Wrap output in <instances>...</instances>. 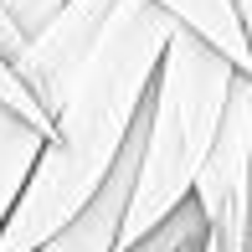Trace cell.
<instances>
[{
	"label": "cell",
	"instance_id": "1",
	"mask_svg": "<svg viewBox=\"0 0 252 252\" xmlns=\"http://www.w3.org/2000/svg\"><path fill=\"white\" fill-rule=\"evenodd\" d=\"M180 21L155 0H119L98 47L77 67L67 98L57 103L36 170L21 190L10 221L0 226V252H36L62 221H72L113 175L144 103L159 57Z\"/></svg>",
	"mask_w": 252,
	"mask_h": 252
},
{
	"label": "cell",
	"instance_id": "2",
	"mask_svg": "<svg viewBox=\"0 0 252 252\" xmlns=\"http://www.w3.org/2000/svg\"><path fill=\"white\" fill-rule=\"evenodd\" d=\"M237 77H242V67L221 47H211L190 26L170 31V47L159 57L150 103H144V150H139V175H134L119 247L144 237L175 206L196 196L201 165L221 134Z\"/></svg>",
	"mask_w": 252,
	"mask_h": 252
},
{
	"label": "cell",
	"instance_id": "3",
	"mask_svg": "<svg viewBox=\"0 0 252 252\" xmlns=\"http://www.w3.org/2000/svg\"><path fill=\"white\" fill-rule=\"evenodd\" d=\"M196 201L206 211V232L216 252H252L247 221H252V72L237 77L232 103H226L221 134L201 165Z\"/></svg>",
	"mask_w": 252,
	"mask_h": 252
},
{
	"label": "cell",
	"instance_id": "4",
	"mask_svg": "<svg viewBox=\"0 0 252 252\" xmlns=\"http://www.w3.org/2000/svg\"><path fill=\"white\" fill-rule=\"evenodd\" d=\"M113 5H119V0H67L47 26L26 41V52L16 57L21 83L36 93V103L52 113V119H57V103L67 98V88H72L77 67H83L88 52L98 47Z\"/></svg>",
	"mask_w": 252,
	"mask_h": 252
},
{
	"label": "cell",
	"instance_id": "5",
	"mask_svg": "<svg viewBox=\"0 0 252 252\" xmlns=\"http://www.w3.org/2000/svg\"><path fill=\"white\" fill-rule=\"evenodd\" d=\"M139 150H144V113H139V124H134L129 144H124L119 165H113V175L103 180V190L72 216V221L57 226L36 252H119L129 196H134V175H139Z\"/></svg>",
	"mask_w": 252,
	"mask_h": 252
},
{
	"label": "cell",
	"instance_id": "6",
	"mask_svg": "<svg viewBox=\"0 0 252 252\" xmlns=\"http://www.w3.org/2000/svg\"><path fill=\"white\" fill-rule=\"evenodd\" d=\"M41 150H47V129L31 124L26 113H16L10 103H0V226L10 221Z\"/></svg>",
	"mask_w": 252,
	"mask_h": 252
},
{
	"label": "cell",
	"instance_id": "7",
	"mask_svg": "<svg viewBox=\"0 0 252 252\" xmlns=\"http://www.w3.org/2000/svg\"><path fill=\"white\" fill-rule=\"evenodd\" d=\"M155 5H165L180 26H190L211 47H221L242 72H252V41H247L242 16H237V0H155Z\"/></svg>",
	"mask_w": 252,
	"mask_h": 252
},
{
	"label": "cell",
	"instance_id": "8",
	"mask_svg": "<svg viewBox=\"0 0 252 252\" xmlns=\"http://www.w3.org/2000/svg\"><path fill=\"white\" fill-rule=\"evenodd\" d=\"M0 103H10V108H16V113H26L31 124H41V129L52 134V113H47V108H41V103H36V93H31V88L21 83L16 62H5V57H0Z\"/></svg>",
	"mask_w": 252,
	"mask_h": 252
},
{
	"label": "cell",
	"instance_id": "9",
	"mask_svg": "<svg viewBox=\"0 0 252 252\" xmlns=\"http://www.w3.org/2000/svg\"><path fill=\"white\" fill-rule=\"evenodd\" d=\"M62 5H67V0H5V10L16 16V26L26 31V41L36 36V31L47 26V21H52L57 10H62Z\"/></svg>",
	"mask_w": 252,
	"mask_h": 252
},
{
	"label": "cell",
	"instance_id": "10",
	"mask_svg": "<svg viewBox=\"0 0 252 252\" xmlns=\"http://www.w3.org/2000/svg\"><path fill=\"white\" fill-rule=\"evenodd\" d=\"M21 52H26V31L16 26V16H10L5 0H0V57H5V62H16Z\"/></svg>",
	"mask_w": 252,
	"mask_h": 252
},
{
	"label": "cell",
	"instance_id": "11",
	"mask_svg": "<svg viewBox=\"0 0 252 252\" xmlns=\"http://www.w3.org/2000/svg\"><path fill=\"white\" fill-rule=\"evenodd\" d=\"M237 16H242V26H247V41H252V0H237Z\"/></svg>",
	"mask_w": 252,
	"mask_h": 252
},
{
	"label": "cell",
	"instance_id": "12",
	"mask_svg": "<svg viewBox=\"0 0 252 252\" xmlns=\"http://www.w3.org/2000/svg\"><path fill=\"white\" fill-rule=\"evenodd\" d=\"M206 252H216V242H211V232H206Z\"/></svg>",
	"mask_w": 252,
	"mask_h": 252
}]
</instances>
